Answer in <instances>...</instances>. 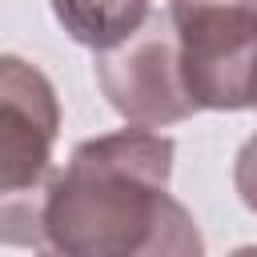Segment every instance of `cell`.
<instances>
[{
    "label": "cell",
    "mask_w": 257,
    "mask_h": 257,
    "mask_svg": "<svg viewBox=\"0 0 257 257\" xmlns=\"http://www.w3.org/2000/svg\"><path fill=\"white\" fill-rule=\"evenodd\" d=\"M60 96L24 56L0 52V245L44 249V205L56 181Z\"/></svg>",
    "instance_id": "2"
},
{
    "label": "cell",
    "mask_w": 257,
    "mask_h": 257,
    "mask_svg": "<svg viewBox=\"0 0 257 257\" xmlns=\"http://www.w3.org/2000/svg\"><path fill=\"white\" fill-rule=\"evenodd\" d=\"M96 84L128 124L165 128L197 112L181 68L177 24L169 12H149L137 32L100 48Z\"/></svg>",
    "instance_id": "4"
},
{
    "label": "cell",
    "mask_w": 257,
    "mask_h": 257,
    "mask_svg": "<svg viewBox=\"0 0 257 257\" xmlns=\"http://www.w3.org/2000/svg\"><path fill=\"white\" fill-rule=\"evenodd\" d=\"M173 153L177 145L145 124L80 141L44 205L48 249L64 257L201 253L189 209L169 197Z\"/></svg>",
    "instance_id": "1"
},
{
    "label": "cell",
    "mask_w": 257,
    "mask_h": 257,
    "mask_svg": "<svg viewBox=\"0 0 257 257\" xmlns=\"http://www.w3.org/2000/svg\"><path fill=\"white\" fill-rule=\"evenodd\" d=\"M169 16L197 112L257 108V0H169Z\"/></svg>",
    "instance_id": "3"
},
{
    "label": "cell",
    "mask_w": 257,
    "mask_h": 257,
    "mask_svg": "<svg viewBox=\"0 0 257 257\" xmlns=\"http://www.w3.org/2000/svg\"><path fill=\"white\" fill-rule=\"evenodd\" d=\"M48 4H52V16L60 20V28L92 52L137 32L145 24V16L153 12L149 0H48Z\"/></svg>",
    "instance_id": "5"
},
{
    "label": "cell",
    "mask_w": 257,
    "mask_h": 257,
    "mask_svg": "<svg viewBox=\"0 0 257 257\" xmlns=\"http://www.w3.org/2000/svg\"><path fill=\"white\" fill-rule=\"evenodd\" d=\"M233 189L241 197V205L249 213H257V133L237 149V161H233Z\"/></svg>",
    "instance_id": "6"
}]
</instances>
